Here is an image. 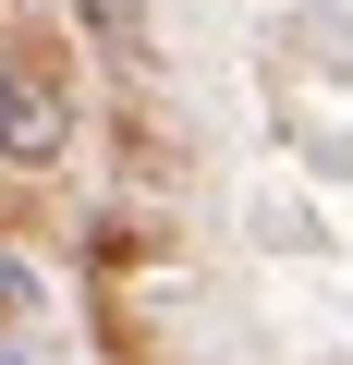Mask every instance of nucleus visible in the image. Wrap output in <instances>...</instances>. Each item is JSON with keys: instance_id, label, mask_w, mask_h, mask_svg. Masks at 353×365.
Wrapping results in <instances>:
<instances>
[{"instance_id": "2", "label": "nucleus", "mask_w": 353, "mask_h": 365, "mask_svg": "<svg viewBox=\"0 0 353 365\" xmlns=\"http://www.w3.org/2000/svg\"><path fill=\"white\" fill-rule=\"evenodd\" d=\"M86 25H98L110 49H134V37H146V0H86Z\"/></svg>"}, {"instance_id": "3", "label": "nucleus", "mask_w": 353, "mask_h": 365, "mask_svg": "<svg viewBox=\"0 0 353 365\" xmlns=\"http://www.w3.org/2000/svg\"><path fill=\"white\" fill-rule=\"evenodd\" d=\"M0 304H37V268H13V256H0Z\"/></svg>"}, {"instance_id": "1", "label": "nucleus", "mask_w": 353, "mask_h": 365, "mask_svg": "<svg viewBox=\"0 0 353 365\" xmlns=\"http://www.w3.org/2000/svg\"><path fill=\"white\" fill-rule=\"evenodd\" d=\"M73 158V86L49 61H0V170H61Z\"/></svg>"}, {"instance_id": "4", "label": "nucleus", "mask_w": 353, "mask_h": 365, "mask_svg": "<svg viewBox=\"0 0 353 365\" xmlns=\"http://www.w3.org/2000/svg\"><path fill=\"white\" fill-rule=\"evenodd\" d=\"M0 365H49V353H37V341H25V329H0Z\"/></svg>"}]
</instances>
